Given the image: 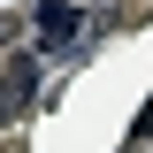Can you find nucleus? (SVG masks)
<instances>
[{"label":"nucleus","instance_id":"nucleus-1","mask_svg":"<svg viewBox=\"0 0 153 153\" xmlns=\"http://www.w3.org/2000/svg\"><path fill=\"white\" fill-rule=\"evenodd\" d=\"M84 31H92V23H84L76 0H38V54H69Z\"/></svg>","mask_w":153,"mask_h":153},{"label":"nucleus","instance_id":"nucleus-2","mask_svg":"<svg viewBox=\"0 0 153 153\" xmlns=\"http://www.w3.org/2000/svg\"><path fill=\"white\" fill-rule=\"evenodd\" d=\"M38 61H46V54H8V69H0V84H8L16 107H31V92H38Z\"/></svg>","mask_w":153,"mask_h":153},{"label":"nucleus","instance_id":"nucleus-3","mask_svg":"<svg viewBox=\"0 0 153 153\" xmlns=\"http://www.w3.org/2000/svg\"><path fill=\"white\" fill-rule=\"evenodd\" d=\"M16 115H23V107H16V100H8V84H0V138L16 130Z\"/></svg>","mask_w":153,"mask_h":153},{"label":"nucleus","instance_id":"nucleus-4","mask_svg":"<svg viewBox=\"0 0 153 153\" xmlns=\"http://www.w3.org/2000/svg\"><path fill=\"white\" fill-rule=\"evenodd\" d=\"M138 130H146V146H153V107H146V115H138Z\"/></svg>","mask_w":153,"mask_h":153}]
</instances>
